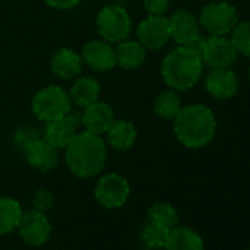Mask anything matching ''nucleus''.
Wrapping results in <instances>:
<instances>
[{"mask_svg": "<svg viewBox=\"0 0 250 250\" xmlns=\"http://www.w3.org/2000/svg\"><path fill=\"white\" fill-rule=\"evenodd\" d=\"M55 206V196L52 194V191L46 190V188H40L34 197H33V209L47 213L49 210H52V208Z\"/></svg>", "mask_w": 250, "mask_h": 250, "instance_id": "nucleus-27", "label": "nucleus"}, {"mask_svg": "<svg viewBox=\"0 0 250 250\" xmlns=\"http://www.w3.org/2000/svg\"><path fill=\"white\" fill-rule=\"evenodd\" d=\"M44 2L55 9H71L77 6L81 0H44Z\"/></svg>", "mask_w": 250, "mask_h": 250, "instance_id": "nucleus-29", "label": "nucleus"}, {"mask_svg": "<svg viewBox=\"0 0 250 250\" xmlns=\"http://www.w3.org/2000/svg\"><path fill=\"white\" fill-rule=\"evenodd\" d=\"M203 71L200 55L186 46H180L169 52L161 66V74L168 87L178 91L193 88Z\"/></svg>", "mask_w": 250, "mask_h": 250, "instance_id": "nucleus-3", "label": "nucleus"}, {"mask_svg": "<svg viewBox=\"0 0 250 250\" xmlns=\"http://www.w3.org/2000/svg\"><path fill=\"white\" fill-rule=\"evenodd\" d=\"M143 3L150 15H164L169 8V0H145Z\"/></svg>", "mask_w": 250, "mask_h": 250, "instance_id": "nucleus-28", "label": "nucleus"}, {"mask_svg": "<svg viewBox=\"0 0 250 250\" xmlns=\"http://www.w3.org/2000/svg\"><path fill=\"white\" fill-rule=\"evenodd\" d=\"M71 106L72 100L69 94L56 85L40 90L31 102L34 115L43 122H50L66 116L71 112Z\"/></svg>", "mask_w": 250, "mask_h": 250, "instance_id": "nucleus-4", "label": "nucleus"}, {"mask_svg": "<svg viewBox=\"0 0 250 250\" xmlns=\"http://www.w3.org/2000/svg\"><path fill=\"white\" fill-rule=\"evenodd\" d=\"M139 42L145 49H162L171 39V22L165 15H150L137 28Z\"/></svg>", "mask_w": 250, "mask_h": 250, "instance_id": "nucleus-9", "label": "nucleus"}, {"mask_svg": "<svg viewBox=\"0 0 250 250\" xmlns=\"http://www.w3.org/2000/svg\"><path fill=\"white\" fill-rule=\"evenodd\" d=\"M17 231L25 243L39 247L49 241L52 234V224L46 213L31 209L22 212Z\"/></svg>", "mask_w": 250, "mask_h": 250, "instance_id": "nucleus-8", "label": "nucleus"}, {"mask_svg": "<svg viewBox=\"0 0 250 250\" xmlns=\"http://www.w3.org/2000/svg\"><path fill=\"white\" fill-rule=\"evenodd\" d=\"M205 88L215 99H231L238 91V77L231 68H213L205 78Z\"/></svg>", "mask_w": 250, "mask_h": 250, "instance_id": "nucleus-12", "label": "nucleus"}, {"mask_svg": "<svg viewBox=\"0 0 250 250\" xmlns=\"http://www.w3.org/2000/svg\"><path fill=\"white\" fill-rule=\"evenodd\" d=\"M25 158L31 167H34L39 171H52L58 167L59 162V155L58 149L49 145L44 139H34L27 142L24 146Z\"/></svg>", "mask_w": 250, "mask_h": 250, "instance_id": "nucleus-13", "label": "nucleus"}, {"mask_svg": "<svg viewBox=\"0 0 250 250\" xmlns=\"http://www.w3.org/2000/svg\"><path fill=\"white\" fill-rule=\"evenodd\" d=\"M65 161L69 171L78 178L99 175L107 161V147L100 136L90 131L75 134L66 146Z\"/></svg>", "mask_w": 250, "mask_h": 250, "instance_id": "nucleus-1", "label": "nucleus"}, {"mask_svg": "<svg viewBox=\"0 0 250 250\" xmlns=\"http://www.w3.org/2000/svg\"><path fill=\"white\" fill-rule=\"evenodd\" d=\"M247 250H250V249H247Z\"/></svg>", "mask_w": 250, "mask_h": 250, "instance_id": "nucleus-31", "label": "nucleus"}, {"mask_svg": "<svg viewBox=\"0 0 250 250\" xmlns=\"http://www.w3.org/2000/svg\"><path fill=\"white\" fill-rule=\"evenodd\" d=\"M52 71L63 80H71L81 74L83 59L77 52L68 47L59 49L52 58Z\"/></svg>", "mask_w": 250, "mask_h": 250, "instance_id": "nucleus-17", "label": "nucleus"}, {"mask_svg": "<svg viewBox=\"0 0 250 250\" xmlns=\"http://www.w3.org/2000/svg\"><path fill=\"white\" fill-rule=\"evenodd\" d=\"M231 42L238 55L250 58V21L238 22L231 31Z\"/></svg>", "mask_w": 250, "mask_h": 250, "instance_id": "nucleus-26", "label": "nucleus"}, {"mask_svg": "<svg viewBox=\"0 0 250 250\" xmlns=\"http://www.w3.org/2000/svg\"><path fill=\"white\" fill-rule=\"evenodd\" d=\"M113 110L104 102H94L84 109L83 124L87 131L93 134H104L113 122Z\"/></svg>", "mask_w": 250, "mask_h": 250, "instance_id": "nucleus-16", "label": "nucleus"}, {"mask_svg": "<svg viewBox=\"0 0 250 250\" xmlns=\"http://www.w3.org/2000/svg\"><path fill=\"white\" fill-rule=\"evenodd\" d=\"M181 99L175 91H164L161 93L156 100H155V106L153 110L158 116H161L162 119L167 121H174V118L177 116V113L181 110Z\"/></svg>", "mask_w": 250, "mask_h": 250, "instance_id": "nucleus-24", "label": "nucleus"}, {"mask_svg": "<svg viewBox=\"0 0 250 250\" xmlns=\"http://www.w3.org/2000/svg\"><path fill=\"white\" fill-rule=\"evenodd\" d=\"M174 133L181 145L200 149L209 145L216 133L215 113L205 104H188L174 118Z\"/></svg>", "mask_w": 250, "mask_h": 250, "instance_id": "nucleus-2", "label": "nucleus"}, {"mask_svg": "<svg viewBox=\"0 0 250 250\" xmlns=\"http://www.w3.org/2000/svg\"><path fill=\"white\" fill-rule=\"evenodd\" d=\"M81 59L90 66L93 71L106 72L110 71L116 65L115 50L102 40H93L83 47Z\"/></svg>", "mask_w": 250, "mask_h": 250, "instance_id": "nucleus-14", "label": "nucleus"}, {"mask_svg": "<svg viewBox=\"0 0 250 250\" xmlns=\"http://www.w3.org/2000/svg\"><path fill=\"white\" fill-rule=\"evenodd\" d=\"M147 221L159 225L165 229H172L174 227L178 225V212L171 203L167 202H158L152 205L147 210Z\"/></svg>", "mask_w": 250, "mask_h": 250, "instance_id": "nucleus-23", "label": "nucleus"}, {"mask_svg": "<svg viewBox=\"0 0 250 250\" xmlns=\"http://www.w3.org/2000/svg\"><path fill=\"white\" fill-rule=\"evenodd\" d=\"M247 77H249V80H250V66H249V71H247Z\"/></svg>", "mask_w": 250, "mask_h": 250, "instance_id": "nucleus-30", "label": "nucleus"}, {"mask_svg": "<svg viewBox=\"0 0 250 250\" xmlns=\"http://www.w3.org/2000/svg\"><path fill=\"white\" fill-rule=\"evenodd\" d=\"M80 124H83V115L77 112H69L61 119L50 121L44 128V140L58 150L66 149L75 137V130Z\"/></svg>", "mask_w": 250, "mask_h": 250, "instance_id": "nucleus-11", "label": "nucleus"}, {"mask_svg": "<svg viewBox=\"0 0 250 250\" xmlns=\"http://www.w3.org/2000/svg\"><path fill=\"white\" fill-rule=\"evenodd\" d=\"M237 50L231 39L225 36H210L205 42L202 52L203 65L213 68H229L237 61Z\"/></svg>", "mask_w": 250, "mask_h": 250, "instance_id": "nucleus-10", "label": "nucleus"}, {"mask_svg": "<svg viewBox=\"0 0 250 250\" xmlns=\"http://www.w3.org/2000/svg\"><path fill=\"white\" fill-rule=\"evenodd\" d=\"M238 22L237 9L227 2H212L206 5L199 17V24L210 36L231 34Z\"/></svg>", "mask_w": 250, "mask_h": 250, "instance_id": "nucleus-5", "label": "nucleus"}, {"mask_svg": "<svg viewBox=\"0 0 250 250\" xmlns=\"http://www.w3.org/2000/svg\"><path fill=\"white\" fill-rule=\"evenodd\" d=\"M22 212L18 200L12 197H0V235L11 234L17 229Z\"/></svg>", "mask_w": 250, "mask_h": 250, "instance_id": "nucleus-22", "label": "nucleus"}, {"mask_svg": "<svg viewBox=\"0 0 250 250\" xmlns=\"http://www.w3.org/2000/svg\"><path fill=\"white\" fill-rule=\"evenodd\" d=\"M165 250H205L202 237L190 227H174L167 238Z\"/></svg>", "mask_w": 250, "mask_h": 250, "instance_id": "nucleus-19", "label": "nucleus"}, {"mask_svg": "<svg viewBox=\"0 0 250 250\" xmlns=\"http://www.w3.org/2000/svg\"><path fill=\"white\" fill-rule=\"evenodd\" d=\"M169 22H171V37L180 46H187L196 37L200 36L199 20L186 9L174 12L172 17L169 18Z\"/></svg>", "mask_w": 250, "mask_h": 250, "instance_id": "nucleus-15", "label": "nucleus"}, {"mask_svg": "<svg viewBox=\"0 0 250 250\" xmlns=\"http://www.w3.org/2000/svg\"><path fill=\"white\" fill-rule=\"evenodd\" d=\"M115 56H116V65H119L121 68L136 69L145 62L146 49L140 42L122 40L115 50Z\"/></svg>", "mask_w": 250, "mask_h": 250, "instance_id": "nucleus-20", "label": "nucleus"}, {"mask_svg": "<svg viewBox=\"0 0 250 250\" xmlns=\"http://www.w3.org/2000/svg\"><path fill=\"white\" fill-rule=\"evenodd\" d=\"M97 31L107 42H122L131 34L133 21L121 6H106L97 15Z\"/></svg>", "mask_w": 250, "mask_h": 250, "instance_id": "nucleus-6", "label": "nucleus"}, {"mask_svg": "<svg viewBox=\"0 0 250 250\" xmlns=\"http://www.w3.org/2000/svg\"><path fill=\"white\" fill-rule=\"evenodd\" d=\"M171 229H165L159 225H155L152 222H146L142 228L140 232V238L145 247L150 249V250H158V249H164L168 234Z\"/></svg>", "mask_w": 250, "mask_h": 250, "instance_id": "nucleus-25", "label": "nucleus"}, {"mask_svg": "<svg viewBox=\"0 0 250 250\" xmlns=\"http://www.w3.org/2000/svg\"><path fill=\"white\" fill-rule=\"evenodd\" d=\"M99 93H100V85L93 77H81L74 83L69 97L77 106L87 107L88 104L97 100Z\"/></svg>", "mask_w": 250, "mask_h": 250, "instance_id": "nucleus-21", "label": "nucleus"}, {"mask_svg": "<svg viewBox=\"0 0 250 250\" xmlns=\"http://www.w3.org/2000/svg\"><path fill=\"white\" fill-rule=\"evenodd\" d=\"M107 134V143L119 152H125L133 147L137 139V131L136 127L125 119H116L112 122L109 130L106 131Z\"/></svg>", "mask_w": 250, "mask_h": 250, "instance_id": "nucleus-18", "label": "nucleus"}, {"mask_svg": "<svg viewBox=\"0 0 250 250\" xmlns=\"http://www.w3.org/2000/svg\"><path fill=\"white\" fill-rule=\"evenodd\" d=\"M131 188L128 181L119 174H104L94 187L96 200L106 209H118L127 203Z\"/></svg>", "mask_w": 250, "mask_h": 250, "instance_id": "nucleus-7", "label": "nucleus"}]
</instances>
